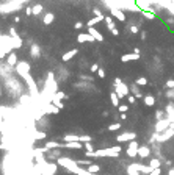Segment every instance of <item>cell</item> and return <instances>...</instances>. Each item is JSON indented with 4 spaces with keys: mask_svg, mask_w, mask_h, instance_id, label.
<instances>
[{
    "mask_svg": "<svg viewBox=\"0 0 174 175\" xmlns=\"http://www.w3.org/2000/svg\"><path fill=\"white\" fill-rule=\"evenodd\" d=\"M122 152L121 145L111 147V149H104V150H97V152H86V156H118Z\"/></svg>",
    "mask_w": 174,
    "mask_h": 175,
    "instance_id": "cell-1",
    "label": "cell"
},
{
    "mask_svg": "<svg viewBox=\"0 0 174 175\" xmlns=\"http://www.w3.org/2000/svg\"><path fill=\"white\" fill-rule=\"evenodd\" d=\"M138 149H140L138 142L133 139V141H130V144H129V149H127L126 152H127V155H129V156H137V155H138Z\"/></svg>",
    "mask_w": 174,
    "mask_h": 175,
    "instance_id": "cell-2",
    "label": "cell"
},
{
    "mask_svg": "<svg viewBox=\"0 0 174 175\" xmlns=\"http://www.w3.org/2000/svg\"><path fill=\"white\" fill-rule=\"evenodd\" d=\"M116 94H118V97L119 98H124V97H126V95H129V88L126 86V85H124V83H119V85H116Z\"/></svg>",
    "mask_w": 174,
    "mask_h": 175,
    "instance_id": "cell-3",
    "label": "cell"
},
{
    "mask_svg": "<svg viewBox=\"0 0 174 175\" xmlns=\"http://www.w3.org/2000/svg\"><path fill=\"white\" fill-rule=\"evenodd\" d=\"M133 138H137V135H135V133H122V135L116 136V141L121 144V142H130V141H133Z\"/></svg>",
    "mask_w": 174,
    "mask_h": 175,
    "instance_id": "cell-4",
    "label": "cell"
},
{
    "mask_svg": "<svg viewBox=\"0 0 174 175\" xmlns=\"http://www.w3.org/2000/svg\"><path fill=\"white\" fill-rule=\"evenodd\" d=\"M137 59H140V53H126L121 56V61L122 63H129V61H137Z\"/></svg>",
    "mask_w": 174,
    "mask_h": 175,
    "instance_id": "cell-5",
    "label": "cell"
},
{
    "mask_svg": "<svg viewBox=\"0 0 174 175\" xmlns=\"http://www.w3.org/2000/svg\"><path fill=\"white\" fill-rule=\"evenodd\" d=\"M93 41H96V39L90 35V33H80V35L77 36V42H80V44H83V42H93Z\"/></svg>",
    "mask_w": 174,
    "mask_h": 175,
    "instance_id": "cell-6",
    "label": "cell"
},
{
    "mask_svg": "<svg viewBox=\"0 0 174 175\" xmlns=\"http://www.w3.org/2000/svg\"><path fill=\"white\" fill-rule=\"evenodd\" d=\"M88 33L94 38L96 41H99V42H100V41H104V36H102V33H100V31H97V30L94 28V27H88Z\"/></svg>",
    "mask_w": 174,
    "mask_h": 175,
    "instance_id": "cell-7",
    "label": "cell"
},
{
    "mask_svg": "<svg viewBox=\"0 0 174 175\" xmlns=\"http://www.w3.org/2000/svg\"><path fill=\"white\" fill-rule=\"evenodd\" d=\"M77 53H79L77 48H72V50H69V52H66V53L63 55V56H61V61H63V63H68L69 59H71V58H74Z\"/></svg>",
    "mask_w": 174,
    "mask_h": 175,
    "instance_id": "cell-8",
    "label": "cell"
},
{
    "mask_svg": "<svg viewBox=\"0 0 174 175\" xmlns=\"http://www.w3.org/2000/svg\"><path fill=\"white\" fill-rule=\"evenodd\" d=\"M30 70V64L28 63H17V72L22 74V75H27Z\"/></svg>",
    "mask_w": 174,
    "mask_h": 175,
    "instance_id": "cell-9",
    "label": "cell"
},
{
    "mask_svg": "<svg viewBox=\"0 0 174 175\" xmlns=\"http://www.w3.org/2000/svg\"><path fill=\"white\" fill-rule=\"evenodd\" d=\"M151 155V149L149 147H140L138 149V156L140 158H148Z\"/></svg>",
    "mask_w": 174,
    "mask_h": 175,
    "instance_id": "cell-10",
    "label": "cell"
},
{
    "mask_svg": "<svg viewBox=\"0 0 174 175\" xmlns=\"http://www.w3.org/2000/svg\"><path fill=\"white\" fill-rule=\"evenodd\" d=\"M104 19H105V16H96V17H93L91 20L86 22V27H94L96 24H99V22L104 20Z\"/></svg>",
    "mask_w": 174,
    "mask_h": 175,
    "instance_id": "cell-11",
    "label": "cell"
},
{
    "mask_svg": "<svg viewBox=\"0 0 174 175\" xmlns=\"http://www.w3.org/2000/svg\"><path fill=\"white\" fill-rule=\"evenodd\" d=\"M7 61H8V64H9V66H16V64H17V55H16L14 52L8 53V58H7Z\"/></svg>",
    "mask_w": 174,
    "mask_h": 175,
    "instance_id": "cell-12",
    "label": "cell"
},
{
    "mask_svg": "<svg viewBox=\"0 0 174 175\" xmlns=\"http://www.w3.org/2000/svg\"><path fill=\"white\" fill-rule=\"evenodd\" d=\"M66 149H77V150H82L83 149V144L82 142H68V144H64Z\"/></svg>",
    "mask_w": 174,
    "mask_h": 175,
    "instance_id": "cell-13",
    "label": "cell"
},
{
    "mask_svg": "<svg viewBox=\"0 0 174 175\" xmlns=\"http://www.w3.org/2000/svg\"><path fill=\"white\" fill-rule=\"evenodd\" d=\"M143 102H144L146 106H154L155 105V98L152 97V95H144L143 97Z\"/></svg>",
    "mask_w": 174,
    "mask_h": 175,
    "instance_id": "cell-14",
    "label": "cell"
},
{
    "mask_svg": "<svg viewBox=\"0 0 174 175\" xmlns=\"http://www.w3.org/2000/svg\"><path fill=\"white\" fill-rule=\"evenodd\" d=\"M53 19H55V16H53V13H46L44 14V19H42V22H44L46 25H50Z\"/></svg>",
    "mask_w": 174,
    "mask_h": 175,
    "instance_id": "cell-15",
    "label": "cell"
},
{
    "mask_svg": "<svg viewBox=\"0 0 174 175\" xmlns=\"http://www.w3.org/2000/svg\"><path fill=\"white\" fill-rule=\"evenodd\" d=\"M105 24H107V28L108 30H111V28H115V27H116V24H115V20H113L111 19V16H105Z\"/></svg>",
    "mask_w": 174,
    "mask_h": 175,
    "instance_id": "cell-16",
    "label": "cell"
},
{
    "mask_svg": "<svg viewBox=\"0 0 174 175\" xmlns=\"http://www.w3.org/2000/svg\"><path fill=\"white\" fill-rule=\"evenodd\" d=\"M110 100H111V105H113V106H116V108L119 106V97H118V94H116L115 91L110 94Z\"/></svg>",
    "mask_w": 174,
    "mask_h": 175,
    "instance_id": "cell-17",
    "label": "cell"
},
{
    "mask_svg": "<svg viewBox=\"0 0 174 175\" xmlns=\"http://www.w3.org/2000/svg\"><path fill=\"white\" fill-rule=\"evenodd\" d=\"M66 142H80V136H75V135H66L63 138Z\"/></svg>",
    "mask_w": 174,
    "mask_h": 175,
    "instance_id": "cell-18",
    "label": "cell"
},
{
    "mask_svg": "<svg viewBox=\"0 0 174 175\" xmlns=\"http://www.w3.org/2000/svg\"><path fill=\"white\" fill-rule=\"evenodd\" d=\"M111 13H113V16H115V17H118L121 22L126 20V14H122V11H119V9H111Z\"/></svg>",
    "mask_w": 174,
    "mask_h": 175,
    "instance_id": "cell-19",
    "label": "cell"
},
{
    "mask_svg": "<svg viewBox=\"0 0 174 175\" xmlns=\"http://www.w3.org/2000/svg\"><path fill=\"white\" fill-rule=\"evenodd\" d=\"M127 172H129V175H140V174H138V167H137V163L130 164V166H129V169H127Z\"/></svg>",
    "mask_w": 174,
    "mask_h": 175,
    "instance_id": "cell-20",
    "label": "cell"
},
{
    "mask_svg": "<svg viewBox=\"0 0 174 175\" xmlns=\"http://www.w3.org/2000/svg\"><path fill=\"white\" fill-rule=\"evenodd\" d=\"M30 55H31L33 58H38V56H39V47H38V46H31Z\"/></svg>",
    "mask_w": 174,
    "mask_h": 175,
    "instance_id": "cell-21",
    "label": "cell"
},
{
    "mask_svg": "<svg viewBox=\"0 0 174 175\" xmlns=\"http://www.w3.org/2000/svg\"><path fill=\"white\" fill-rule=\"evenodd\" d=\"M100 171V166H97V164H90L88 166V174H96Z\"/></svg>",
    "mask_w": 174,
    "mask_h": 175,
    "instance_id": "cell-22",
    "label": "cell"
},
{
    "mask_svg": "<svg viewBox=\"0 0 174 175\" xmlns=\"http://www.w3.org/2000/svg\"><path fill=\"white\" fill-rule=\"evenodd\" d=\"M149 167L154 171V169H159L160 167V161L157 160V158H154V160H151V163H149Z\"/></svg>",
    "mask_w": 174,
    "mask_h": 175,
    "instance_id": "cell-23",
    "label": "cell"
},
{
    "mask_svg": "<svg viewBox=\"0 0 174 175\" xmlns=\"http://www.w3.org/2000/svg\"><path fill=\"white\" fill-rule=\"evenodd\" d=\"M168 128V120H160L159 122V125H157V130H166Z\"/></svg>",
    "mask_w": 174,
    "mask_h": 175,
    "instance_id": "cell-24",
    "label": "cell"
},
{
    "mask_svg": "<svg viewBox=\"0 0 174 175\" xmlns=\"http://www.w3.org/2000/svg\"><path fill=\"white\" fill-rule=\"evenodd\" d=\"M132 95H135L137 98H143V97H144V95L140 92V89H138L137 86H135V88H132Z\"/></svg>",
    "mask_w": 174,
    "mask_h": 175,
    "instance_id": "cell-25",
    "label": "cell"
},
{
    "mask_svg": "<svg viewBox=\"0 0 174 175\" xmlns=\"http://www.w3.org/2000/svg\"><path fill=\"white\" fill-rule=\"evenodd\" d=\"M31 11H33V14H35V16L41 14V11H42V5H35V7H31Z\"/></svg>",
    "mask_w": 174,
    "mask_h": 175,
    "instance_id": "cell-26",
    "label": "cell"
},
{
    "mask_svg": "<svg viewBox=\"0 0 174 175\" xmlns=\"http://www.w3.org/2000/svg\"><path fill=\"white\" fill-rule=\"evenodd\" d=\"M121 127H122V125L119 124V122H116V124H111V125H108V130H110V131H116V130H119Z\"/></svg>",
    "mask_w": 174,
    "mask_h": 175,
    "instance_id": "cell-27",
    "label": "cell"
},
{
    "mask_svg": "<svg viewBox=\"0 0 174 175\" xmlns=\"http://www.w3.org/2000/svg\"><path fill=\"white\" fill-rule=\"evenodd\" d=\"M118 111H119V113H127V111H129V105H126V103H124V105H122V103H119Z\"/></svg>",
    "mask_w": 174,
    "mask_h": 175,
    "instance_id": "cell-28",
    "label": "cell"
},
{
    "mask_svg": "<svg viewBox=\"0 0 174 175\" xmlns=\"http://www.w3.org/2000/svg\"><path fill=\"white\" fill-rule=\"evenodd\" d=\"M146 83H148V80H146L144 77H140V78H137V85H140V86H144Z\"/></svg>",
    "mask_w": 174,
    "mask_h": 175,
    "instance_id": "cell-29",
    "label": "cell"
},
{
    "mask_svg": "<svg viewBox=\"0 0 174 175\" xmlns=\"http://www.w3.org/2000/svg\"><path fill=\"white\" fill-rule=\"evenodd\" d=\"M83 149H85V152H93V145H91V142H85Z\"/></svg>",
    "mask_w": 174,
    "mask_h": 175,
    "instance_id": "cell-30",
    "label": "cell"
},
{
    "mask_svg": "<svg viewBox=\"0 0 174 175\" xmlns=\"http://www.w3.org/2000/svg\"><path fill=\"white\" fill-rule=\"evenodd\" d=\"M96 74H97V77H99V78H105V70H104V69L99 67V70H97Z\"/></svg>",
    "mask_w": 174,
    "mask_h": 175,
    "instance_id": "cell-31",
    "label": "cell"
},
{
    "mask_svg": "<svg viewBox=\"0 0 174 175\" xmlns=\"http://www.w3.org/2000/svg\"><path fill=\"white\" fill-rule=\"evenodd\" d=\"M127 102L130 103V105H133V103H137V97H135V95H129L127 97Z\"/></svg>",
    "mask_w": 174,
    "mask_h": 175,
    "instance_id": "cell-32",
    "label": "cell"
},
{
    "mask_svg": "<svg viewBox=\"0 0 174 175\" xmlns=\"http://www.w3.org/2000/svg\"><path fill=\"white\" fill-rule=\"evenodd\" d=\"M55 97H57V98H68V95H66V94H64V92H63V91H58V92H57V94H55Z\"/></svg>",
    "mask_w": 174,
    "mask_h": 175,
    "instance_id": "cell-33",
    "label": "cell"
},
{
    "mask_svg": "<svg viewBox=\"0 0 174 175\" xmlns=\"http://www.w3.org/2000/svg\"><path fill=\"white\" fill-rule=\"evenodd\" d=\"M166 88H170V89H174V80H173V78L166 81Z\"/></svg>",
    "mask_w": 174,
    "mask_h": 175,
    "instance_id": "cell-34",
    "label": "cell"
},
{
    "mask_svg": "<svg viewBox=\"0 0 174 175\" xmlns=\"http://www.w3.org/2000/svg\"><path fill=\"white\" fill-rule=\"evenodd\" d=\"M47 149H53V147H60V144H57V142H47Z\"/></svg>",
    "mask_w": 174,
    "mask_h": 175,
    "instance_id": "cell-35",
    "label": "cell"
},
{
    "mask_svg": "<svg viewBox=\"0 0 174 175\" xmlns=\"http://www.w3.org/2000/svg\"><path fill=\"white\" fill-rule=\"evenodd\" d=\"M144 16H146L148 19H154V17H155V14H154V13H151V11H146Z\"/></svg>",
    "mask_w": 174,
    "mask_h": 175,
    "instance_id": "cell-36",
    "label": "cell"
},
{
    "mask_svg": "<svg viewBox=\"0 0 174 175\" xmlns=\"http://www.w3.org/2000/svg\"><path fill=\"white\" fill-rule=\"evenodd\" d=\"M130 31H132V33H135V35H137V33L140 31V28H138V25H132V27H130Z\"/></svg>",
    "mask_w": 174,
    "mask_h": 175,
    "instance_id": "cell-37",
    "label": "cell"
},
{
    "mask_svg": "<svg viewBox=\"0 0 174 175\" xmlns=\"http://www.w3.org/2000/svg\"><path fill=\"white\" fill-rule=\"evenodd\" d=\"M97 70H99V64L94 63L93 66H91V72H97Z\"/></svg>",
    "mask_w": 174,
    "mask_h": 175,
    "instance_id": "cell-38",
    "label": "cell"
},
{
    "mask_svg": "<svg viewBox=\"0 0 174 175\" xmlns=\"http://www.w3.org/2000/svg\"><path fill=\"white\" fill-rule=\"evenodd\" d=\"M160 174H162V169L159 167V169H154V171H152L149 175H160Z\"/></svg>",
    "mask_w": 174,
    "mask_h": 175,
    "instance_id": "cell-39",
    "label": "cell"
},
{
    "mask_svg": "<svg viewBox=\"0 0 174 175\" xmlns=\"http://www.w3.org/2000/svg\"><path fill=\"white\" fill-rule=\"evenodd\" d=\"M83 27H85V25L82 24V22H77V24L74 25V28H75V30H82V28H83Z\"/></svg>",
    "mask_w": 174,
    "mask_h": 175,
    "instance_id": "cell-40",
    "label": "cell"
},
{
    "mask_svg": "<svg viewBox=\"0 0 174 175\" xmlns=\"http://www.w3.org/2000/svg\"><path fill=\"white\" fill-rule=\"evenodd\" d=\"M110 31H111V35H113V36H119V30L116 28V27H115V28H111Z\"/></svg>",
    "mask_w": 174,
    "mask_h": 175,
    "instance_id": "cell-41",
    "label": "cell"
},
{
    "mask_svg": "<svg viewBox=\"0 0 174 175\" xmlns=\"http://www.w3.org/2000/svg\"><path fill=\"white\" fill-rule=\"evenodd\" d=\"M93 13H94V16H104V14L100 13V9H97V8H94V9H93Z\"/></svg>",
    "mask_w": 174,
    "mask_h": 175,
    "instance_id": "cell-42",
    "label": "cell"
},
{
    "mask_svg": "<svg viewBox=\"0 0 174 175\" xmlns=\"http://www.w3.org/2000/svg\"><path fill=\"white\" fill-rule=\"evenodd\" d=\"M155 117H157V119L160 120V119L163 117V113H162V111H155Z\"/></svg>",
    "mask_w": 174,
    "mask_h": 175,
    "instance_id": "cell-43",
    "label": "cell"
},
{
    "mask_svg": "<svg viewBox=\"0 0 174 175\" xmlns=\"http://www.w3.org/2000/svg\"><path fill=\"white\" fill-rule=\"evenodd\" d=\"M25 14H27V16H31V14H33V11H31V7H28V8L25 9Z\"/></svg>",
    "mask_w": 174,
    "mask_h": 175,
    "instance_id": "cell-44",
    "label": "cell"
},
{
    "mask_svg": "<svg viewBox=\"0 0 174 175\" xmlns=\"http://www.w3.org/2000/svg\"><path fill=\"white\" fill-rule=\"evenodd\" d=\"M119 117H121V120H126L127 119V114L126 113H121V116H119Z\"/></svg>",
    "mask_w": 174,
    "mask_h": 175,
    "instance_id": "cell-45",
    "label": "cell"
},
{
    "mask_svg": "<svg viewBox=\"0 0 174 175\" xmlns=\"http://www.w3.org/2000/svg\"><path fill=\"white\" fill-rule=\"evenodd\" d=\"M168 175H174V167L170 169V174H168Z\"/></svg>",
    "mask_w": 174,
    "mask_h": 175,
    "instance_id": "cell-46",
    "label": "cell"
},
{
    "mask_svg": "<svg viewBox=\"0 0 174 175\" xmlns=\"http://www.w3.org/2000/svg\"><path fill=\"white\" fill-rule=\"evenodd\" d=\"M168 95H170V97H174V91H170V92H168Z\"/></svg>",
    "mask_w": 174,
    "mask_h": 175,
    "instance_id": "cell-47",
    "label": "cell"
},
{
    "mask_svg": "<svg viewBox=\"0 0 174 175\" xmlns=\"http://www.w3.org/2000/svg\"><path fill=\"white\" fill-rule=\"evenodd\" d=\"M0 95H2V85H0Z\"/></svg>",
    "mask_w": 174,
    "mask_h": 175,
    "instance_id": "cell-48",
    "label": "cell"
},
{
    "mask_svg": "<svg viewBox=\"0 0 174 175\" xmlns=\"http://www.w3.org/2000/svg\"><path fill=\"white\" fill-rule=\"evenodd\" d=\"M2 36H3V35H2V31H0V38H2Z\"/></svg>",
    "mask_w": 174,
    "mask_h": 175,
    "instance_id": "cell-49",
    "label": "cell"
}]
</instances>
